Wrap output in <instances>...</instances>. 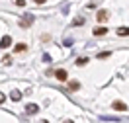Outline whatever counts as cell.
<instances>
[{
    "label": "cell",
    "instance_id": "1",
    "mask_svg": "<svg viewBox=\"0 0 129 123\" xmlns=\"http://www.w3.org/2000/svg\"><path fill=\"white\" fill-rule=\"evenodd\" d=\"M55 76H57V80L67 82V70H63V68H57V70H55Z\"/></svg>",
    "mask_w": 129,
    "mask_h": 123
},
{
    "label": "cell",
    "instance_id": "2",
    "mask_svg": "<svg viewBox=\"0 0 129 123\" xmlns=\"http://www.w3.org/2000/svg\"><path fill=\"white\" fill-rule=\"evenodd\" d=\"M10 43H12V37H10V35H4V37L0 39V49H6Z\"/></svg>",
    "mask_w": 129,
    "mask_h": 123
},
{
    "label": "cell",
    "instance_id": "3",
    "mask_svg": "<svg viewBox=\"0 0 129 123\" xmlns=\"http://www.w3.org/2000/svg\"><path fill=\"white\" fill-rule=\"evenodd\" d=\"M112 107H113V109H117V111H125V109H127V106H125L123 102H113Z\"/></svg>",
    "mask_w": 129,
    "mask_h": 123
},
{
    "label": "cell",
    "instance_id": "4",
    "mask_svg": "<svg viewBox=\"0 0 129 123\" xmlns=\"http://www.w3.org/2000/svg\"><path fill=\"white\" fill-rule=\"evenodd\" d=\"M96 18H98V22H106V20H108V12H106V10H100Z\"/></svg>",
    "mask_w": 129,
    "mask_h": 123
},
{
    "label": "cell",
    "instance_id": "5",
    "mask_svg": "<svg viewBox=\"0 0 129 123\" xmlns=\"http://www.w3.org/2000/svg\"><path fill=\"white\" fill-rule=\"evenodd\" d=\"M25 111H27V113H37V111H39V107L35 106V104H29V106L25 107Z\"/></svg>",
    "mask_w": 129,
    "mask_h": 123
},
{
    "label": "cell",
    "instance_id": "6",
    "mask_svg": "<svg viewBox=\"0 0 129 123\" xmlns=\"http://www.w3.org/2000/svg\"><path fill=\"white\" fill-rule=\"evenodd\" d=\"M31 22H33V18H31V16H27V18H24V20L20 22V25H24V27H27V25L31 24Z\"/></svg>",
    "mask_w": 129,
    "mask_h": 123
},
{
    "label": "cell",
    "instance_id": "7",
    "mask_svg": "<svg viewBox=\"0 0 129 123\" xmlns=\"http://www.w3.org/2000/svg\"><path fill=\"white\" fill-rule=\"evenodd\" d=\"M117 35H121V37L129 35V27H119V29H117Z\"/></svg>",
    "mask_w": 129,
    "mask_h": 123
},
{
    "label": "cell",
    "instance_id": "8",
    "mask_svg": "<svg viewBox=\"0 0 129 123\" xmlns=\"http://www.w3.org/2000/svg\"><path fill=\"white\" fill-rule=\"evenodd\" d=\"M106 33H108L106 27H96V29H94V35H106Z\"/></svg>",
    "mask_w": 129,
    "mask_h": 123
},
{
    "label": "cell",
    "instance_id": "9",
    "mask_svg": "<svg viewBox=\"0 0 129 123\" xmlns=\"http://www.w3.org/2000/svg\"><path fill=\"white\" fill-rule=\"evenodd\" d=\"M14 51H16V53H24V51H25V45H24V43H18L16 47H14Z\"/></svg>",
    "mask_w": 129,
    "mask_h": 123
},
{
    "label": "cell",
    "instance_id": "10",
    "mask_svg": "<svg viewBox=\"0 0 129 123\" xmlns=\"http://www.w3.org/2000/svg\"><path fill=\"white\" fill-rule=\"evenodd\" d=\"M86 63H88V59H86V57H82V59H76V65H78V66H84Z\"/></svg>",
    "mask_w": 129,
    "mask_h": 123
},
{
    "label": "cell",
    "instance_id": "11",
    "mask_svg": "<svg viewBox=\"0 0 129 123\" xmlns=\"http://www.w3.org/2000/svg\"><path fill=\"white\" fill-rule=\"evenodd\" d=\"M10 98H12V100H16V102H18V100L22 98V94H20V92H12V96H10Z\"/></svg>",
    "mask_w": 129,
    "mask_h": 123
},
{
    "label": "cell",
    "instance_id": "12",
    "mask_svg": "<svg viewBox=\"0 0 129 123\" xmlns=\"http://www.w3.org/2000/svg\"><path fill=\"white\" fill-rule=\"evenodd\" d=\"M82 24H84V18H76L73 22V25H82Z\"/></svg>",
    "mask_w": 129,
    "mask_h": 123
},
{
    "label": "cell",
    "instance_id": "13",
    "mask_svg": "<svg viewBox=\"0 0 129 123\" xmlns=\"http://www.w3.org/2000/svg\"><path fill=\"white\" fill-rule=\"evenodd\" d=\"M78 86H80L78 82H71V84H69V88H71V90H78Z\"/></svg>",
    "mask_w": 129,
    "mask_h": 123
},
{
    "label": "cell",
    "instance_id": "14",
    "mask_svg": "<svg viewBox=\"0 0 129 123\" xmlns=\"http://www.w3.org/2000/svg\"><path fill=\"white\" fill-rule=\"evenodd\" d=\"M16 4L18 6H25V0H16Z\"/></svg>",
    "mask_w": 129,
    "mask_h": 123
},
{
    "label": "cell",
    "instance_id": "15",
    "mask_svg": "<svg viewBox=\"0 0 129 123\" xmlns=\"http://www.w3.org/2000/svg\"><path fill=\"white\" fill-rule=\"evenodd\" d=\"M33 2H35V4H43L45 0H33Z\"/></svg>",
    "mask_w": 129,
    "mask_h": 123
},
{
    "label": "cell",
    "instance_id": "16",
    "mask_svg": "<svg viewBox=\"0 0 129 123\" xmlns=\"http://www.w3.org/2000/svg\"><path fill=\"white\" fill-rule=\"evenodd\" d=\"M4 100H6V98H4V94H0V102H4Z\"/></svg>",
    "mask_w": 129,
    "mask_h": 123
},
{
    "label": "cell",
    "instance_id": "17",
    "mask_svg": "<svg viewBox=\"0 0 129 123\" xmlns=\"http://www.w3.org/2000/svg\"><path fill=\"white\" fill-rule=\"evenodd\" d=\"M64 123H73V121H71V119H67V121H64Z\"/></svg>",
    "mask_w": 129,
    "mask_h": 123
}]
</instances>
